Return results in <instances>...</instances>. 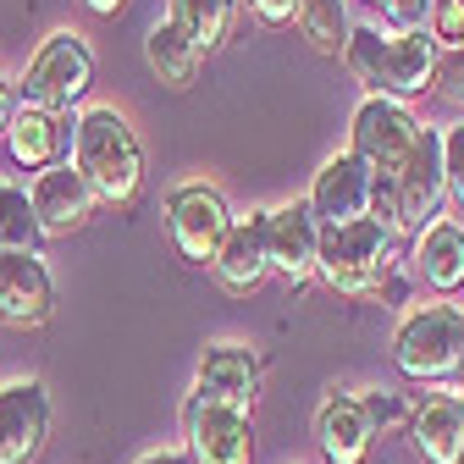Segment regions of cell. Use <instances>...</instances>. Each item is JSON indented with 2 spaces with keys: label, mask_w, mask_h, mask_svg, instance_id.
Instances as JSON below:
<instances>
[{
  "label": "cell",
  "mask_w": 464,
  "mask_h": 464,
  "mask_svg": "<svg viewBox=\"0 0 464 464\" xmlns=\"http://www.w3.org/2000/svg\"><path fill=\"white\" fill-rule=\"evenodd\" d=\"M227 227H232V210H227L221 188H210V183H178V188L166 194V232H171V244H178V255L188 266H210L216 260Z\"/></svg>",
  "instance_id": "7"
},
{
  "label": "cell",
  "mask_w": 464,
  "mask_h": 464,
  "mask_svg": "<svg viewBox=\"0 0 464 464\" xmlns=\"http://www.w3.org/2000/svg\"><path fill=\"white\" fill-rule=\"evenodd\" d=\"M431 12V0H382V17L392 23V34H415Z\"/></svg>",
  "instance_id": "28"
},
{
  "label": "cell",
  "mask_w": 464,
  "mask_h": 464,
  "mask_svg": "<svg viewBox=\"0 0 464 464\" xmlns=\"http://www.w3.org/2000/svg\"><path fill=\"white\" fill-rule=\"evenodd\" d=\"M28 210H34L39 238H72V232L94 216V194H89V183L78 178V166L62 160V166H44L39 178H34Z\"/></svg>",
  "instance_id": "14"
},
{
  "label": "cell",
  "mask_w": 464,
  "mask_h": 464,
  "mask_svg": "<svg viewBox=\"0 0 464 464\" xmlns=\"http://www.w3.org/2000/svg\"><path fill=\"white\" fill-rule=\"evenodd\" d=\"M210 276L221 294L232 299H249L255 287L271 276V260H266V210H249V216H232L227 238L210 260Z\"/></svg>",
  "instance_id": "15"
},
{
  "label": "cell",
  "mask_w": 464,
  "mask_h": 464,
  "mask_svg": "<svg viewBox=\"0 0 464 464\" xmlns=\"http://www.w3.org/2000/svg\"><path fill=\"white\" fill-rule=\"evenodd\" d=\"M0 139H6V150H12L17 166L44 171V166H62V160H67V150H72V122H67V116H55V111L17 105Z\"/></svg>",
  "instance_id": "19"
},
{
  "label": "cell",
  "mask_w": 464,
  "mask_h": 464,
  "mask_svg": "<svg viewBox=\"0 0 464 464\" xmlns=\"http://www.w3.org/2000/svg\"><path fill=\"white\" fill-rule=\"evenodd\" d=\"M392 365L410 382H453L464 371V310L453 304H426L410 310L392 332Z\"/></svg>",
  "instance_id": "4"
},
{
  "label": "cell",
  "mask_w": 464,
  "mask_h": 464,
  "mask_svg": "<svg viewBox=\"0 0 464 464\" xmlns=\"http://www.w3.org/2000/svg\"><path fill=\"white\" fill-rule=\"evenodd\" d=\"M188 464H255V415L227 403H183Z\"/></svg>",
  "instance_id": "10"
},
{
  "label": "cell",
  "mask_w": 464,
  "mask_h": 464,
  "mask_svg": "<svg viewBox=\"0 0 464 464\" xmlns=\"http://www.w3.org/2000/svg\"><path fill=\"white\" fill-rule=\"evenodd\" d=\"M420 133V116L398 100H382V94H365V105L354 111V133H348V155L371 166V178H392L403 166Z\"/></svg>",
  "instance_id": "8"
},
{
  "label": "cell",
  "mask_w": 464,
  "mask_h": 464,
  "mask_svg": "<svg viewBox=\"0 0 464 464\" xmlns=\"http://www.w3.org/2000/svg\"><path fill=\"white\" fill-rule=\"evenodd\" d=\"M144 62H150V72H155L166 89H194V78H199V67H205V55L160 17V23L144 34Z\"/></svg>",
  "instance_id": "22"
},
{
  "label": "cell",
  "mask_w": 464,
  "mask_h": 464,
  "mask_svg": "<svg viewBox=\"0 0 464 464\" xmlns=\"http://www.w3.org/2000/svg\"><path fill=\"white\" fill-rule=\"evenodd\" d=\"M139 464H188V453H171V448H160V453H144Z\"/></svg>",
  "instance_id": "32"
},
{
  "label": "cell",
  "mask_w": 464,
  "mask_h": 464,
  "mask_svg": "<svg viewBox=\"0 0 464 464\" xmlns=\"http://www.w3.org/2000/svg\"><path fill=\"white\" fill-rule=\"evenodd\" d=\"M89 12H100V17H122L128 12V0H83Z\"/></svg>",
  "instance_id": "31"
},
{
  "label": "cell",
  "mask_w": 464,
  "mask_h": 464,
  "mask_svg": "<svg viewBox=\"0 0 464 464\" xmlns=\"http://www.w3.org/2000/svg\"><path fill=\"white\" fill-rule=\"evenodd\" d=\"M442 100H453V105H464V39L453 44V50H437V83H431Z\"/></svg>",
  "instance_id": "26"
},
{
  "label": "cell",
  "mask_w": 464,
  "mask_h": 464,
  "mask_svg": "<svg viewBox=\"0 0 464 464\" xmlns=\"http://www.w3.org/2000/svg\"><path fill=\"white\" fill-rule=\"evenodd\" d=\"M238 6L260 23V28H287L299 17V0H238Z\"/></svg>",
  "instance_id": "29"
},
{
  "label": "cell",
  "mask_w": 464,
  "mask_h": 464,
  "mask_svg": "<svg viewBox=\"0 0 464 464\" xmlns=\"http://www.w3.org/2000/svg\"><path fill=\"white\" fill-rule=\"evenodd\" d=\"M232 17H238V0H166V23L199 55H216L232 39Z\"/></svg>",
  "instance_id": "21"
},
{
  "label": "cell",
  "mask_w": 464,
  "mask_h": 464,
  "mask_svg": "<svg viewBox=\"0 0 464 464\" xmlns=\"http://www.w3.org/2000/svg\"><path fill=\"white\" fill-rule=\"evenodd\" d=\"M453 392H459V398H464V371H459V387H453Z\"/></svg>",
  "instance_id": "33"
},
{
  "label": "cell",
  "mask_w": 464,
  "mask_h": 464,
  "mask_svg": "<svg viewBox=\"0 0 464 464\" xmlns=\"http://www.w3.org/2000/svg\"><path fill=\"white\" fill-rule=\"evenodd\" d=\"M403 426L420 464H464V398L453 387H431Z\"/></svg>",
  "instance_id": "16"
},
{
  "label": "cell",
  "mask_w": 464,
  "mask_h": 464,
  "mask_svg": "<svg viewBox=\"0 0 464 464\" xmlns=\"http://www.w3.org/2000/svg\"><path fill=\"white\" fill-rule=\"evenodd\" d=\"M371 6H382V0H371Z\"/></svg>",
  "instance_id": "34"
},
{
  "label": "cell",
  "mask_w": 464,
  "mask_h": 464,
  "mask_svg": "<svg viewBox=\"0 0 464 464\" xmlns=\"http://www.w3.org/2000/svg\"><path fill=\"white\" fill-rule=\"evenodd\" d=\"M415 276L431 294H459L464 287V227L437 216L431 227L415 232Z\"/></svg>",
  "instance_id": "20"
},
{
  "label": "cell",
  "mask_w": 464,
  "mask_h": 464,
  "mask_svg": "<svg viewBox=\"0 0 464 464\" xmlns=\"http://www.w3.org/2000/svg\"><path fill=\"white\" fill-rule=\"evenodd\" d=\"M12 111H17V89H12V78H6V72H0V133H6Z\"/></svg>",
  "instance_id": "30"
},
{
  "label": "cell",
  "mask_w": 464,
  "mask_h": 464,
  "mask_svg": "<svg viewBox=\"0 0 464 464\" xmlns=\"http://www.w3.org/2000/svg\"><path fill=\"white\" fill-rule=\"evenodd\" d=\"M442 188H448V199L464 210V122L442 133Z\"/></svg>",
  "instance_id": "25"
},
{
  "label": "cell",
  "mask_w": 464,
  "mask_h": 464,
  "mask_svg": "<svg viewBox=\"0 0 464 464\" xmlns=\"http://www.w3.org/2000/svg\"><path fill=\"white\" fill-rule=\"evenodd\" d=\"M360 410H365V420H371L376 437H382L392 420H410V410H403V398H398V392H365V398H360Z\"/></svg>",
  "instance_id": "27"
},
{
  "label": "cell",
  "mask_w": 464,
  "mask_h": 464,
  "mask_svg": "<svg viewBox=\"0 0 464 464\" xmlns=\"http://www.w3.org/2000/svg\"><path fill=\"white\" fill-rule=\"evenodd\" d=\"M94 89V50L83 44V34L62 28L50 34L17 78V105L34 111H55V116H72V105Z\"/></svg>",
  "instance_id": "5"
},
{
  "label": "cell",
  "mask_w": 464,
  "mask_h": 464,
  "mask_svg": "<svg viewBox=\"0 0 464 464\" xmlns=\"http://www.w3.org/2000/svg\"><path fill=\"white\" fill-rule=\"evenodd\" d=\"M50 387L39 376L0 387V464H34L50 442Z\"/></svg>",
  "instance_id": "11"
},
{
  "label": "cell",
  "mask_w": 464,
  "mask_h": 464,
  "mask_svg": "<svg viewBox=\"0 0 464 464\" xmlns=\"http://www.w3.org/2000/svg\"><path fill=\"white\" fill-rule=\"evenodd\" d=\"M55 315V276L39 255L0 249V321L12 332H39Z\"/></svg>",
  "instance_id": "13"
},
{
  "label": "cell",
  "mask_w": 464,
  "mask_h": 464,
  "mask_svg": "<svg viewBox=\"0 0 464 464\" xmlns=\"http://www.w3.org/2000/svg\"><path fill=\"white\" fill-rule=\"evenodd\" d=\"M315 448L326 464H371L376 431L360 410L354 392H326L321 410H315Z\"/></svg>",
  "instance_id": "18"
},
{
  "label": "cell",
  "mask_w": 464,
  "mask_h": 464,
  "mask_svg": "<svg viewBox=\"0 0 464 464\" xmlns=\"http://www.w3.org/2000/svg\"><path fill=\"white\" fill-rule=\"evenodd\" d=\"M260 376H266V360L255 354L249 343H210L199 354V365H194L188 403H227V410L255 415Z\"/></svg>",
  "instance_id": "9"
},
{
  "label": "cell",
  "mask_w": 464,
  "mask_h": 464,
  "mask_svg": "<svg viewBox=\"0 0 464 464\" xmlns=\"http://www.w3.org/2000/svg\"><path fill=\"white\" fill-rule=\"evenodd\" d=\"M39 227H34V210H28V194L0 183V249L12 255H39Z\"/></svg>",
  "instance_id": "24"
},
{
  "label": "cell",
  "mask_w": 464,
  "mask_h": 464,
  "mask_svg": "<svg viewBox=\"0 0 464 464\" xmlns=\"http://www.w3.org/2000/svg\"><path fill=\"white\" fill-rule=\"evenodd\" d=\"M310 216L321 227H348V221H365L371 216V166L354 160V155H332L321 171H315V188H310Z\"/></svg>",
  "instance_id": "17"
},
{
  "label": "cell",
  "mask_w": 464,
  "mask_h": 464,
  "mask_svg": "<svg viewBox=\"0 0 464 464\" xmlns=\"http://www.w3.org/2000/svg\"><path fill=\"white\" fill-rule=\"evenodd\" d=\"M315 255H321V221L310 216L304 199L266 210V260L271 276H282L287 287H304L315 282Z\"/></svg>",
  "instance_id": "12"
},
{
  "label": "cell",
  "mask_w": 464,
  "mask_h": 464,
  "mask_svg": "<svg viewBox=\"0 0 464 464\" xmlns=\"http://www.w3.org/2000/svg\"><path fill=\"white\" fill-rule=\"evenodd\" d=\"M392 199H398V238H415L420 227H431L442 216V133L420 122L410 155H403V166L392 171Z\"/></svg>",
  "instance_id": "6"
},
{
  "label": "cell",
  "mask_w": 464,
  "mask_h": 464,
  "mask_svg": "<svg viewBox=\"0 0 464 464\" xmlns=\"http://www.w3.org/2000/svg\"><path fill=\"white\" fill-rule=\"evenodd\" d=\"M315 276L337 294H382L387 304H403V282H398V238L382 221H348V227H321V255Z\"/></svg>",
  "instance_id": "2"
},
{
  "label": "cell",
  "mask_w": 464,
  "mask_h": 464,
  "mask_svg": "<svg viewBox=\"0 0 464 464\" xmlns=\"http://www.w3.org/2000/svg\"><path fill=\"white\" fill-rule=\"evenodd\" d=\"M72 166L94 205L133 216L144 205V144L116 105H89L72 116Z\"/></svg>",
  "instance_id": "1"
},
{
  "label": "cell",
  "mask_w": 464,
  "mask_h": 464,
  "mask_svg": "<svg viewBox=\"0 0 464 464\" xmlns=\"http://www.w3.org/2000/svg\"><path fill=\"white\" fill-rule=\"evenodd\" d=\"M299 34L310 39V50H321V55H343V44H348V0H299Z\"/></svg>",
  "instance_id": "23"
},
{
  "label": "cell",
  "mask_w": 464,
  "mask_h": 464,
  "mask_svg": "<svg viewBox=\"0 0 464 464\" xmlns=\"http://www.w3.org/2000/svg\"><path fill=\"white\" fill-rule=\"evenodd\" d=\"M343 67L354 72L371 94L382 100H415L437 83V44L426 28L415 34H382V28H348V44H343Z\"/></svg>",
  "instance_id": "3"
}]
</instances>
